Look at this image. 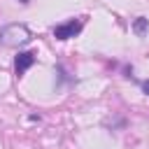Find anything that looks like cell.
Instances as JSON below:
<instances>
[{"label":"cell","instance_id":"5","mask_svg":"<svg viewBox=\"0 0 149 149\" xmlns=\"http://www.w3.org/2000/svg\"><path fill=\"white\" fill-rule=\"evenodd\" d=\"M142 91L149 95V79H147V81H142Z\"/></svg>","mask_w":149,"mask_h":149},{"label":"cell","instance_id":"6","mask_svg":"<svg viewBox=\"0 0 149 149\" xmlns=\"http://www.w3.org/2000/svg\"><path fill=\"white\" fill-rule=\"evenodd\" d=\"M19 2H21V5H28V0H19Z\"/></svg>","mask_w":149,"mask_h":149},{"label":"cell","instance_id":"1","mask_svg":"<svg viewBox=\"0 0 149 149\" xmlns=\"http://www.w3.org/2000/svg\"><path fill=\"white\" fill-rule=\"evenodd\" d=\"M30 42V30L23 23H9L5 28H0V44L2 47H21Z\"/></svg>","mask_w":149,"mask_h":149},{"label":"cell","instance_id":"2","mask_svg":"<svg viewBox=\"0 0 149 149\" xmlns=\"http://www.w3.org/2000/svg\"><path fill=\"white\" fill-rule=\"evenodd\" d=\"M81 26H84L81 19H72L68 23H61V26L54 28V37L56 40H70V37H74V35L81 33Z\"/></svg>","mask_w":149,"mask_h":149},{"label":"cell","instance_id":"3","mask_svg":"<svg viewBox=\"0 0 149 149\" xmlns=\"http://www.w3.org/2000/svg\"><path fill=\"white\" fill-rule=\"evenodd\" d=\"M33 63H35V54H33V51H21V54L16 56V61H14L16 74H23V72H26Z\"/></svg>","mask_w":149,"mask_h":149},{"label":"cell","instance_id":"4","mask_svg":"<svg viewBox=\"0 0 149 149\" xmlns=\"http://www.w3.org/2000/svg\"><path fill=\"white\" fill-rule=\"evenodd\" d=\"M147 28H149V19L137 16V19H135V23H133V30H135L137 35H144V33H147Z\"/></svg>","mask_w":149,"mask_h":149}]
</instances>
